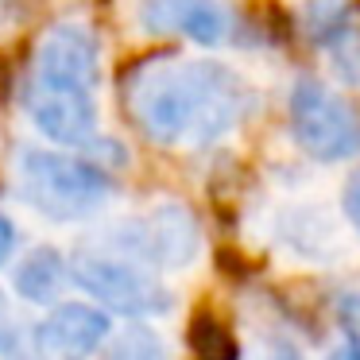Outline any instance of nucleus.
Returning a JSON list of instances; mask_svg holds the SVG:
<instances>
[{
  "instance_id": "obj_2",
  "label": "nucleus",
  "mask_w": 360,
  "mask_h": 360,
  "mask_svg": "<svg viewBox=\"0 0 360 360\" xmlns=\"http://www.w3.org/2000/svg\"><path fill=\"white\" fill-rule=\"evenodd\" d=\"M16 186L20 198L32 205L39 217L70 225L86 221L109 205L117 194L112 171L86 155V151H66V148H39L27 143L16 155Z\"/></svg>"
},
{
  "instance_id": "obj_20",
  "label": "nucleus",
  "mask_w": 360,
  "mask_h": 360,
  "mask_svg": "<svg viewBox=\"0 0 360 360\" xmlns=\"http://www.w3.org/2000/svg\"><path fill=\"white\" fill-rule=\"evenodd\" d=\"M259 360H306V356H302V352H298L295 345L287 341V337H275V341H267V345H264Z\"/></svg>"
},
{
  "instance_id": "obj_13",
  "label": "nucleus",
  "mask_w": 360,
  "mask_h": 360,
  "mask_svg": "<svg viewBox=\"0 0 360 360\" xmlns=\"http://www.w3.org/2000/svg\"><path fill=\"white\" fill-rule=\"evenodd\" d=\"M105 360H167V345L155 329L140 326V321H128L120 333L105 337Z\"/></svg>"
},
{
  "instance_id": "obj_14",
  "label": "nucleus",
  "mask_w": 360,
  "mask_h": 360,
  "mask_svg": "<svg viewBox=\"0 0 360 360\" xmlns=\"http://www.w3.org/2000/svg\"><path fill=\"white\" fill-rule=\"evenodd\" d=\"M0 360H32V329L20 321L4 290H0Z\"/></svg>"
},
{
  "instance_id": "obj_18",
  "label": "nucleus",
  "mask_w": 360,
  "mask_h": 360,
  "mask_svg": "<svg viewBox=\"0 0 360 360\" xmlns=\"http://www.w3.org/2000/svg\"><path fill=\"white\" fill-rule=\"evenodd\" d=\"M341 210L345 217H349L352 233L360 236V167L349 174V182H345V194H341Z\"/></svg>"
},
{
  "instance_id": "obj_8",
  "label": "nucleus",
  "mask_w": 360,
  "mask_h": 360,
  "mask_svg": "<svg viewBox=\"0 0 360 360\" xmlns=\"http://www.w3.org/2000/svg\"><path fill=\"white\" fill-rule=\"evenodd\" d=\"M27 78L58 82V86H74V89L94 94L97 82H101V43H97L94 27L78 24V20L51 24L43 32L39 47H35Z\"/></svg>"
},
{
  "instance_id": "obj_15",
  "label": "nucleus",
  "mask_w": 360,
  "mask_h": 360,
  "mask_svg": "<svg viewBox=\"0 0 360 360\" xmlns=\"http://www.w3.org/2000/svg\"><path fill=\"white\" fill-rule=\"evenodd\" d=\"M194 349L202 360H236V349L229 341V333L213 318H202L194 326Z\"/></svg>"
},
{
  "instance_id": "obj_19",
  "label": "nucleus",
  "mask_w": 360,
  "mask_h": 360,
  "mask_svg": "<svg viewBox=\"0 0 360 360\" xmlns=\"http://www.w3.org/2000/svg\"><path fill=\"white\" fill-rule=\"evenodd\" d=\"M16 244H20V233H16V221L8 213H0V267L16 256Z\"/></svg>"
},
{
  "instance_id": "obj_6",
  "label": "nucleus",
  "mask_w": 360,
  "mask_h": 360,
  "mask_svg": "<svg viewBox=\"0 0 360 360\" xmlns=\"http://www.w3.org/2000/svg\"><path fill=\"white\" fill-rule=\"evenodd\" d=\"M20 105H24L32 128L51 143V148L86 151L89 143L101 136V128H97V101H94L89 89L27 78L24 94H20Z\"/></svg>"
},
{
  "instance_id": "obj_3",
  "label": "nucleus",
  "mask_w": 360,
  "mask_h": 360,
  "mask_svg": "<svg viewBox=\"0 0 360 360\" xmlns=\"http://www.w3.org/2000/svg\"><path fill=\"white\" fill-rule=\"evenodd\" d=\"M287 128L298 151L314 163L329 167L360 159V105L314 74H302L290 86Z\"/></svg>"
},
{
  "instance_id": "obj_10",
  "label": "nucleus",
  "mask_w": 360,
  "mask_h": 360,
  "mask_svg": "<svg viewBox=\"0 0 360 360\" xmlns=\"http://www.w3.org/2000/svg\"><path fill=\"white\" fill-rule=\"evenodd\" d=\"M279 240H283V248H290L302 259H314V264H329V259L341 252L337 225L329 221V213L321 210V205H295V210H283Z\"/></svg>"
},
{
  "instance_id": "obj_17",
  "label": "nucleus",
  "mask_w": 360,
  "mask_h": 360,
  "mask_svg": "<svg viewBox=\"0 0 360 360\" xmlns=\"http://www.w3.org/2000/svg\"><path fill=\"white\" fill-rule=\"evenodd\" d=\"M337 321H341L345 337L360 345V290H345L337 298Z\"/></svg>"
},
{
  "instance_id": "obj_12",
  "label": "nucleus",
  "mask_w": 360,
  "mask_h": 360,
  "mask_svg": "<svg viewBox=\"0 0 360 360\" xmlns=\"http://www.w3.org/2000/svg\"><path fill=\"white\" fill-rule=\"evenodd\" d=\"M352 8L349 0H306L302 8V32L314 47L321 51H333L345 35L352 32Z\"/></svg>"
},
{
  "instance_id": "obj_21",
  "label": "nucleus",
  "mask_w": 360,
  "mask_h": 360,
  "mask_svg": "<svg viewBox=\"0 0 360 360\" xmlns=\"http://www.w3.org/2000/svg\"><path fill=\"white\" fill-rule=\"evenodd\" d=\"M326 360H360V345L345 337V341L337 345V349H329V356H326Z\"/></svg>"
},
{
  "instance_id": "obj_11",
  "label": "nucleus",
  "mask_w": 360,
  "mask_h": 360,
  "mask_svg": "<svg viewBox=\"0 0 360 360\" xmlns=\"http://www.w3.org/2000/svg\"><path fill=\"white\" fill-rule=\"evenodd\" d=\"M66 283H70L66 256H63L58 248H51V244L32 248V252H27V256L16 264V271H12V290H16L24 302H32V306H51V302H58V295H63Z\"/></svg>"
},
{
  "instance_id": "obj_9",
  "label": "nucleus",
  "mask_w": 360,
  "mask_h": 360,
  "mask_svg": "<svg viewBox=\"0 0 360 360\" xmlns=\"http://www.w3.org/2000/svg\"><path fill=\"white\" fill-rule=\"evenodd\" d=\"M140 27L155 39H186L217 47L229 35V12L217 0H140Z\"/></svg>"
},
{
  "instance_id": "obj_16",
  "label": "nucleus",
  "mask_w": 360,
  "mask_h": 360,
  "mask_svg": "<svg viewBox=\"0 0 360 360\" xmlns=\"http://www.w3.org/2000/svg\"><path fill=\"white\" fill-rule=\"evenodd\" d=\"M329 55H333V66L341 70V78L352 82V86H360V32L356 27H352Z\"/></svg>"
},
{
  "instance_id": "obj_4",
  "label": "nucleus",
  "mask_w": 360,
  "mask_h": 360,
  "mask_svg": "<svg viewBox=\"0 0 360 360\" xmlns=\"http://www.w3.org/2000/svg\"><path fill=\"white\" fill-rule=\"evenodd\" d=\"M66 271L105 314L143 321L174 310L171 287H163V279L151 267L136 264L128 256H117L109 248H78L66 259Z\"/></svg>"
},
{
  "instance_id": "obj_1",
  "label": "nucleus",
  "mask_w": 360,
  "mask_h": 360,
  "mask_svg": "<svg viewBox=\"0 0 360 360\" xmlns=\"http://www.w3.org/2000/svg\"><path fill=\"white\" fill-rule=\"evenodd\" d=\"M120 101L148 143L202 151L256 112V89L221 63L159 51L124 70Z\"/></svg>"
},
{
  "instance_id": "obj_5",
  "label": "nucleus",
  "mask_w": 360,
  "mask_h": 360,
  "mask_svg": "<svg viewBox=\"0 0 360 360\" xmlns=\"http://www.w3.org/2000/svg\"><path fill=\"white\" fill-rule=\"evenodd\" d=\"M105 248L136 259L151 271H182L202 252V229L186 205L159 202L143 213L117 221L105 233Z\"/></svg>"
},
{
  "instance_id": "obj_7",
  "label": "nucleus",
  "mask_w": 360,
  "mask_h": 360,
  "mask_svg": "<svg viewBox=\"0 0 360 360\" xmlns=\"http://www.w3.org/2000/svg\"><path fill=\"white\" fill-rule=\"evenodd\" d=\"M112 333L97 302H55L32 326V360H94Z\"/></svg>"
}]
</instances>
